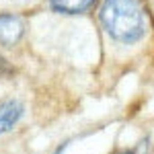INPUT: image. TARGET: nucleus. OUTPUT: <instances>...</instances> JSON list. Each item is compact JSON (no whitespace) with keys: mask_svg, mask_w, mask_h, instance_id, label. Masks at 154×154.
Listing matches in <instances>:
<instances>
[{"mask_svg":"<svg viewBox=\"0 0 154 154\" xmlns=\"http://www.w3.org/2000/svg\"><path fill=\"white\" fill-rule=\"evenodd\" d=\"M99 19L107 33L123 43L138 41L148 29V19L140 0H103Z\"/></svg>","mask_w":154,"mask_h":154,"instance_id":"1","label":"nucleus"},{"mask_svg":"<svg viewBox=\"0 0 154 154\" xmlns=\"http://www.w3.org/2000/svg\"><path fill=\"white\" fill-rule=\"evenodd\" d=\"M25 33V25L17 14H0V43L14 45Z\"/></svg>","mask_w":154,"mask_h":154,"instance_id":"2","label":"nucleus"},{"mask_svg":"<svg viewBox=\"0 0 154 154\" xmlns=\"http://www.w3.org/2000/svg\"><path fill=\"white\" fill-rule=\"evenodd\" d=\"M23 113H25V107L21 101H17V99L2 101L0 103V136L11 131L19 123V119L23 117Z\"/></svg>","mask_w":154,"mask_h":154,"instance_id":"3","label":"nucleus"},{"mask_svg":"<svg viewBox=\"0 0 154 154\" xmlns=\"http://www.w3.org/2000/svg\"><path fill=\"white\" fill-rule=\"evenodd\" d=\"M95 0H51V6L60 12H68V14H76V12L86 11Z\"/></svg>","mask_w":154,"mask_h":154,"instance_id":"4","label":"nucleus"},{"mask_svg":"<svg viewBox=\"0 0 154 154\" xmlns=\"http://www.w3.org/2000/svg\"><path fill=\"white\" fill-rule=\"evenodd\" d=\"M12 72H14V68L0 56V78H8V76H12Z\"/></svg>","mask_w":154,"mask_h":154,"instance_id":"5","label":"nucleus"},{"mask_svg":"<svg viewBox=\"0 0 154 154\" xmlns=\"http://www.w3.org/2000/svg\"><path fill=\"white\" fill-rule=\"evenodd\" d=\"M66 148H68V142H64L62 146H58V148L54 150V154H64V152H66Z\"/></svg>","mask_w":154,"mask_h":154,"instance_id":"6","label":"nucleus"},{"mask_svg":"<svg viewBox=\"0 0 154 154\" xmlns=\"http://www.w3.org/2000/svg\"><path fill=\"white\" fill-rule=\"evenodd\" d=\"M115 154H136L134 150H119V152H115Z\"/></svg>","mask_w":154,"mask_h":154,"instance_id":"7","label":"nucleus"}]
</instances>
